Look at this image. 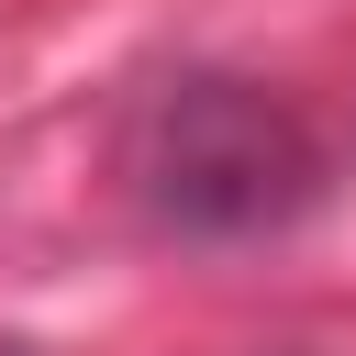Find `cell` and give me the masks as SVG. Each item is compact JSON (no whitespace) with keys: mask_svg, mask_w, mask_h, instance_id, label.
Wrapping results in <instances>:
<instances>
[{"mask_svg":"<svg viewBox=\"0 0 356 356\" xmlns=\"http://www.w3.org/2000/svg\"><path fill=\"white\" fill-rule=\"evenodd\" d=\"M145 178L178 222H267L312 189V156H300L289 111H267L256 89H178Z\"/></svg>","mask_w":356,"mask_h":356,"instance_id":"1","label":"cell"}]
</instances>
